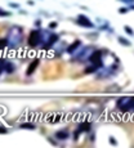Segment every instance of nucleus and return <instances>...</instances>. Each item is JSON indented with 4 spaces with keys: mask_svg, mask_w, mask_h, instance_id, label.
<instances>
[{
    "mask_svg": "<svg viewBox=\"0 0 134 148\" xmlns=\"http://www.w3.org/2000/svg\"><path fill=\"white\" fill-rule=\"evenodd\" d=\"M119 41H120V43H121L123 45H126V46L132 44V43H130L129 40H126V39H124V37H121V36H119Z\"/></svg>",
    "mask_w": 134,
    "mask_h": 148,
    "instance_id": "nucleus-11",
    "label": "nucleus"
},
{
    "mask_svg": "<svg viewBox=\"0 0 134 148\" xmlns=\"http://www.w3.org/2000/svg\"><path fill=\"white\" fill-rule=\"evenodd\" d=\"M124 30H125V31L129 34V35H132V36L134 35V31L132 30V29H130V27H129V26H125V27H124Z\"/></svg>",
    "mask_w": 134,
    "mask_h": 148,
    "instance_id": "nucleus-14",
    "label": "nucleus"
},
{
    "mask_svg": "<svg viewBox=\"0 0 134 148\" xmlns=\"http://www.w3.org/2000/svg\"><path fill=\"white\" fill-rule=\"evenodd\" d=\"M8 133V129L5 126H0V134H6Z\"/></svg>",
    "mask_w": 134,
    "mask_h": 148,
    "instance_id": "nucleus-15",
    "label": "nucleus"
},
{
    "mask_svg": "<svg viewBox=\"0 0 134 148\" xmlns=\"http://www.w3.org/2000/svg\"><path fill=\"white\" fill-rule=\"evenodd\" d=\"M9 16H10L9 12H5V10L0 9V17H9Z\"/></svg>",
    "mask_w": 134,
    "mask_h": 148,
    "instance_id": "nucleus-13",
    "label": "nucleus"
},
{
    "mask_svg": "<svg viewBox=\"0 0 134 148\" xmlns=\"http://www.w3.org/2000/svg\"><path fill=\"white\" fill-rule=\"evenodd\" d=\"M58 26V23L57 22H50V25H49V29H56Z\"/></svg>",
    "mask_w": 134,
    "mask_h": 148,
    "instance_id": "nucleus-16",
    "label": "nucleus"
},
{
    "mask_svg": "<svg viewBox=\"0 0 134 148\" xmlns=\"http://www.w3.org/2000/svg\"><path fill=\"white\" fill-rule=\"evenodd\" d=\"M76 22H77L79 26H83V27H89V29H93L94 27V23L88 17H85L84 14H79L77 18H76Z\"/></svg>",
    "mask_w": 134,
    "mask_h": 148,
    "instance_id": "nucleus-4",
    "label": "nucleus"
},
{
    "mask_svg": "<svg viewBox=\"0 0 134 148\" xmlns=\"http://www.w3.org/2000/svg\"><path fill=\"white\" fill-rule=\"evenodd\" d=\"M27 3H29V5H34V1H32V0H29Z\"/></svg>",
    "mask_w": 134,
    "mask_h": 148,
    "instance_id": "nucleus-19",
    "label": "nucleus"
},
{
    "mask_svg": "<svg viewBox=\"0 0 134 148\" xmlns=\"http://www.w3.org/2000/svg\"><path fill=\"white\" fill-rule=\"evenodd\" d=\"M3 68H4V71H5V72L12 74V72L14 71V65H13V63H10V62L3 61Z\"/></svg>",
    "mask_w": 134,
    "mask_h": 148,
    "instance_id": "nucleus-8",
    "label": "nucleus"
},
{
    "mask_svg": "<svg viewBox=\"0 0 134 148\" xmlns=\"http://www.w3.org/2000/svg\"><path fill=\"white\" fill-rule=\"evenodd\" d=\"M21 128H22V129H30V130H34V129H35V125L29 124V122H25V124L21 125Z\"/></svg>",
    "mask_w": 134,
    "mask_h": 148,
    "instance_id": "nucleus-10",
    "label": "nucleus"
},
{
    "mask_svg": "<svg viewBox=\"0 0 134 148\" xmlns=\"http://www.w3.org/2000/svg\"><path fill=\"white\" fill-rule=\"evenodd\" d=\"M35 26H40V21H36L35 22Z\"/></svg>",
    "mask_w": 134,
    "mask_h": 148,
    "instance_id": "nucleus-20",
    "label": "nucleus"
},
{
    "mask_svg": "<svg viewBox=\"0 0 134 148\" xmlns=\"http://www.w3.org/2000/svg\"><path fill=\"white\" fill-rule=\"evenodd\" d=\"M39 59H35V61H32L31 63H30V66H29V68H27V71H26V75L27 76H31V75L35 72V70L37 68V66H39Z\"/></svg>",
    "mask_w": 134,
    "mask_h": 148,
    "instance_id": "nucleus-5",
    "label": "nucleus"
},
{
    "mask_svg": "<svg viewBox=\"0 0 134 148\" xmlns=\"http://www.w3.org/2000/svg\"><path fill=\"white\" fill-rule=\"evenodd\" d=\"M5 39H6V43H8V45L10 48L18 46L22 43V40H23V30H22V27H19V26H12L9 29Z\"/></svg>",
    "mask_w": 134,
    "mask_h": 148,
    "instance_id": "nucleus-1",
    "label": "nucleus"
},
{
    "mask_svg": "<svg viewBox=\"0 0 134 148\" xmlns=\"http://www.w3.org/2000/svg\"><path fill=\"white\" fill-rule=\"evenodd\" d=\"M80 45H81V41H80V40H75V41L67 48V53H68V54H73L75 50H76L77 48H80Z\"/></svg>",
    "mask_w": 134,
    "mask_h": 148,
    "instance_id": "nucleus-6",
    "label": "nucleus"
},
{
    "mask_svg": "<svg viewBox=\"0 0 134 148\" xmlns=\"http://www.w3.org/2000/svg\"><path fill=\"white\" fill-rule=\"evenodd\" d=\"M40 43H41V32L39 30H32L30 32V35H29V39H27L29 46H31V48L37 46Z\"/></svg>",
    "mask_w": 134,
    "mask_h": 148,
    "instance_id": "nucleus-3",
    "label": "nucleus"
},
{
    "mask_svg": "<svg viewBox=\"0 0 134 148\" xmlns=\"http://www.w3.org/2000/svg\"><path fill=\"white\" fill-rule=\"evenodd\" d=\"M8 45V43H6V39H1L0 40V49H3L4 46H6Z\"/></svg>",
    "mask_w": 134,
    "mask_h": 148,
    "instance_id": "nucleus-12",
    "label": "nucleus"
},
{
    "mask_svg": "<svg viewBox=\"0 0 134 148\" xmlns=\"http://www.w3.org/2000/svg\"><path fill=\"white\" fill-rule=\"evenodd\" d=\"M10 6H13V8H19L18 4H13V3H10Z\"/></svg>",
    "mask_w": 134,
    "mask_h": 148,
    "instance_id": "nucleus-18",
    "label": "nucleus"
},
{
    "mask_svg": "<svg viewBox=\"0 0 134 148\" xmlns=\"http://www.w3.org/2000/svg\"><path fill=\"white\" fill-rule=\"evenodd\" d=\"M68 137H70V134H68V130H66V129L59 130V131H57V133H56V138H57V139H59V140H66Z\"/></svg>",
    "mask_w": 134,
    "mask_h": 148,
    "instance_id": "nucleus-7",
    "label": "nucleus"
},
{
    "mask_svg": "<svg viewBox=\"0 0 134 148\" xmlns=\"http://www.w3.org/2000/svg\"><path fill=\"white\" fill-rule=\"evenodd\" d=\"M90 122H83V124H80L79 125V130L80 131H89L90 130Z\"/></svg>",
    "mask_w": 134,
    "mask_h": 148,
    "instance_id": "nucleus-9",
    "label": "nucleus"
},
{
    "mask_svg": "<svg viewBox=\"0 0 134 148\" xmlns=\"http://www.w3.org/2000/svg\"><path fill=\"white\" fill-rule=\"evenodd\" d=\"M57 41H58V35H57V34L50 32V31H48V30H45V31L41 32V43L44 44V48H45V49L53 46Z\"/></svg>",
    "mask_w": 134,
    "mask_h": 148,
    "instance_id": "nucleus-2",
    "label": "nucleus"
},
{
    "mask_svg": "<svg viewBox=\"0 0 134 148\" xmlns=\"http://www.w3.org/2000/svg\"><path fill=\"white\" fill-rule=\"evenodd\" d=\"M4 71V68H3V61L0 62V75H1V72Z\"/></svg>",
    "mask_w": 134,
    "mask_h": 148,
    "instance_id": "nucleus-17",
    "label": "nucleus"
}]
</instances>
